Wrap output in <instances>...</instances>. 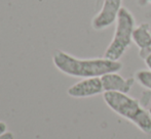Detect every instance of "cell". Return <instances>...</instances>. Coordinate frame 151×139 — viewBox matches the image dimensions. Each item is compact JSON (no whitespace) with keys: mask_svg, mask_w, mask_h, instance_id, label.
<instances>
[{"mask_svg":"<svg viewBox=\"0 0 151 139\" xmlns=\"http://www.w3.org/2000/svg\"><path fill=\"white\" fill-rule=\"evenodd\" d=\"M135 79L141 86L146 89L151 90V72L150 71H138L135 75Z\"/></svg>","mask_w":151,"mask_h":139,"instance_id":"obj_8","label":"cell"},{"mask_svg":"<svg viewBox=\"0 0 151 139\" xmlns=\"http://www.w3.org/2000/svg\"><path fill=\"white\" fill-rule=\"evenodd\" d=\"M115 32L112 41L104 53V57L111 60H119L133 42L135 18L127 8L122 7L116 18Z\"/></svg>","mask_w":151,"mask_h":139,"instance_id":"obj_3","label":"cell"},{"mask_svg":"<svg viewBox=\"0 0 151 139\" xmlns=\"http://www.w3.org/2000/svg\"><path fill=\"white\" fill-rule=\"evenodd\" d=\"M148 111H149V113H150V115H151V106L149 107V109H148Z\"/></svg>","mask_w":151,"mask_h":139,"instance_id":"obj_14","label":"cell"},{"mask_svg":"<svg viewBox=\"0 0 151 139\" xmlns=\"http://www.w3.org/2000/svg\"><path fill=\"white\" fill-rule=\"evenodd\" d=\"M133 42L140 50L151 48V29L146 23L136 27L133 32Z\"/></svg>","mask_w":151,"mask_h":139,"instance_id":"obj_7","label":"cell"},{"mask_svg":"<svg viewBox=\"0 0 151 139\" xmlns=\"http://www.w3.org/2000/svg\"><path fill=\"white\" fill-rule=\"evenodd\" d=\"M144 62H145L146 66H147V68L149 69V71L151 72V52L149 54H148L147 56H146V58L144 60Z\"/></svg>","mask_w":151,"mask_h":139,"instance_id":"obj_11","label":"cell"},{"mask_svg":"<svg viewBox=\"0 0 151 139\" xmlns=\"http://www.w3.org/2000/svg\"><path fill=\"white\" fill-rule=\"evenodd\" d=\"M122 0H104L101 10L91 21V27L96 31H101L116 22L118 12L122 8Z\"/></svg>","mask_w":151,"mask_h":139,"instance_id":"obj_4","label":"cell"},{"mask_svg":"<svg viewBox=\"0 0 151 139\" xmlns=\"http://www.w3.org/2000/svg\"><path fill=\"white\" fill-rule=\"evenodd\" d=\"M103 83L104 92H120L127 94L131 91L135 78H127L124 79L118 73H109L101 77Z\"/></svg>","mask_w":151,"mask_h":139,"instance_id":"obj_6","label":"cell"},{"mask_svg":"<svg viewBox=\"0 0 151 139\" xmlns=\"http://www.w3.org/2000/svg\"><path fill=\"white\" fill-rule=\"evenodd\" d=\"M137 2L140 6H145V5H149V4H151V0H138Z\"/></svg>","mask_w":151,"mask_h":139,"instance_id":"obj_13","label":"cell"},{"mask_svg":"<svg viewBox=\"0 0 151 139\" xmlns=\"http://www.w3.org/2000/svg\"><path fill=\"white\" fill-rule=\"evenodd\" d=\"M150 99H151V90L146 89L145 91L142 93L141 98H140L139 101H140V104H142V106L147 107L150 102Z\"/></svg>","mask_w":151,"mask_h":139,"instance_id":"obj_9","label":"cell"},{"mask_svg":"<svg viewBox=\"0 0 151 139\" xmlns=\"http://www.w3.org/2000/svg\"><path fill=\"white\" fill-rule=\"evenodd\" d=\"M7 131V125H6L4 122L0 121V134L4 133V132Z\"/></svg>","mask_w":151,"mask_h":139,"instance_id":"obj_12","label":"cell"},{"mask_svg":"<svg viewBox=\"0 0 151 139\" xmlns=\"http://www.w3.org/2000/svg\"><path fill=\"white\" fill-rule=\"evenodd\" d=\"M103 99L114 113L135 124L145 134H151V115L139 100L120 92H104Z\"/></svg>","mask_w":151,"mask_h":139,"instance_id":"obj_2","label":"cell"},{"mask_svg":"<svg viewBox=\"0 0 151 139\" xmlns=\"http://www.w3.org/2000/svg\"><path fill=\"white\" fill-rule=\"evenodd\" d=\"M67 93L73 98H86L104 93L101 77L82 79L68 88Z\"/></svg>","mask_w":151,"mask_h":139,"instance_id":"obj_5","label":"cell"},{"mask_svg":"<svg viewBox=\"0 0 151 139\" xmlns=\"http://www.w3.org/2000/svg\"><path fill=\"white\" fill-rule=\"evenodd\" d=\"M55 67L70 77L95 78L102 77L109 73H117L122 68L119 60H111L108 58H90L81 60L62 50H57L52 56Z\"/></svg>","mask_w":151,"mask_h":139,"instance_id":"obj_1","label":"cell"},{"mask_svg":"<svg viewBox=\"0 0 151 139\" xmlns=\"http://www.w3.org/2000/svg\"><path fill=\"white\" fill-rule=\"evenodd\" d=\"M0 139H14V136L12 132H4V133L0 134Z\"/></svg>","mask_w":151,"mask_h":139,"instance_id":"obj_10","label":"cell"}]
</instances>
